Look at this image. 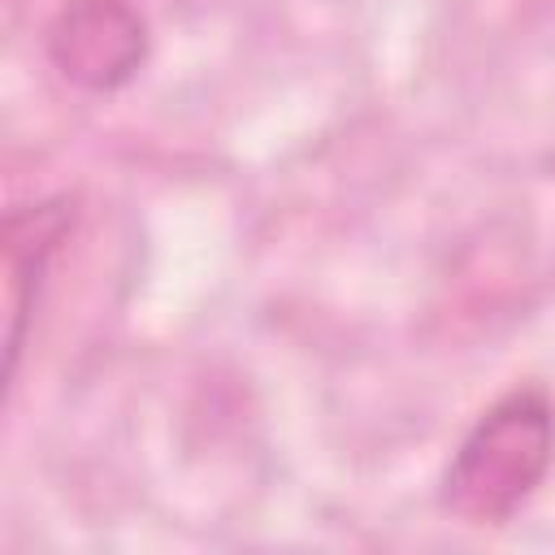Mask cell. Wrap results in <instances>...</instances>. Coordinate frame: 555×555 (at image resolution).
<instances>
[{
  "mask_svg": "<svg viewBox=\"0 0 555 555\" xmlns=\"http://www.w3.org/2000/svg\"><path fill=\"white\" fill-rule=\"evenodd\" d=\"M555 460V403L538 386L499 395L455 442L438 503L464 525L512 520L546 481Z\"/></svg>",
  "mask_w": 555,
  "mask_h": 555,
  "instance_id": "6da1fadb",
  "label": "cell"
},
{
  "mask_svg": "<svg viewBox=\"0 0 555 555\" xmlns=\"http://www.w3.org/2000/svg\"><path fill=\"white\" fill-rule=\"evenodd\" d=\"M48 61L82 91H117L147 61V17L134 0H65L48 22Z\"/></svg>",
  "mask_w": 555,
  "mask_h": 555,
  "instance_id": "7a4b0ae2",
  "label": "cell"
},
{
  "mask_svg": "<svg viewBox=\"0 0 555 555\" xmlns=\"http://www.w3.org/2000/svg\"><path fill=\"white\" fill-rule=\"evenodd\" d=\"M74 225L69 199H39L26 208H13L4 221V256H9V377L17 373V356L26 343V321L39 304L48 264L61 247V238Z\"/></svg>",
  "mask_w": 555,
  "mask_h": 555,
  "instance_id": "3957f363",
  "label": "cell"
}]
</instances>
